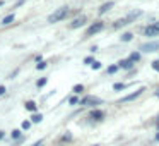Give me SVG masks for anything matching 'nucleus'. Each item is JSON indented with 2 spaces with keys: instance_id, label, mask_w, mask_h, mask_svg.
Segmentation results:
<instances>
[{
  "instance_id": "b1692460",
  "label": "nucleus",
  "mask_w": 159,
  "mask_h": 146,
  "mask_svg": "<svg viewBox=\"0 0 159 146\" xmlns=\"http://www.w3.org/2000/svg\"><path fill=\"white\" fill-rule=\"evenodd\" d=\"M19 136H21V131H19V129H14V131H12V138L17 139Z\"/></svg>"
},
{
  "instance_id": "393cba45",
  "label": "nucleus",
  "mask_w": 159,
  "mask_h": 146,
  "mask_svg": "<svg viewBox=\"0 0 159 146\" xmlns=\"http://www.w3.org/2000/svg\"><path fill=\"white\" fill-rule=\"evenodd\" d=\"M69 103H70V105H77V103H79V98H77V96H72V98L69 100Z\"/></svg>"
},
{
  "instance_id": "cd10ccee",
  "label": "nucleus",
  "mask_w": 159,
  "mask_h": 146,
  "mask_svg": "<svg viewBox=\"0 0 159 146\" xmlns=\"http://www.w3.org/2000/svg\"><path fill=\"white\" fill-rule=\"evenodd\" d=\"M152 69L159 72V60H154V62H152Z\"/></svg>"
},
{
  "instance_id": "7c9ffc66",
  "label": "nucleus",
  "mask_w": 159,
  "mask_h": 146,
  "mask_svg": "<svg viewBox=\"0 0 159 146\" xmlns=\"http://www.w3.org/2000/svg\"><path fill=\"white\" fill-rule=\"evenodd\" d=\"M156 125H157V131H159V119L156 120Z\"/></svg>"
},
{
  "instance_id": "f3484780",
  "label": "nucleus",
  "mask_w": 159,
  "mask_h": 146,
  "mask_svg": "<svg viewBox=\"0 0 159 146\" xmlns=\"http://www.w3.org/2000/svg\"><path fill=\"white\" fill-rule=\"evenodd\" d=\"M128 59H130L132 62H139V60H140V53H139V52H135V53H132V55L128 57Z\"/></svg>"
},
{
  "instance_id": "20e7f679",
  "label": "nucleus",
  "mask_w": 159,
  "mask_h": 146,
  "mask_svg": "<svg viewBox=\"0 0 159 146\" xmlns=\"http://www.w3.org/2000/svg\"><path fill=\"white\" fill-rule=\"evenodd\" d=\"M144 35L145 36H157L159 35V22H152V24H149L147 28L144 29Z\"/></svg>"
},
{
  "instance_id": "0eeeda50",
  "label": "nucleus",
  "mask_w": 159,
  "mask_h": 146,
  "mask_svg": "<svg viewBox=\"0 0 159 146\" xmlns=\"http://www.w3.org/2000/svg\"><path fill=\"white\" fill-rule=\"evenodd\" d=\"M140 50H144V52H157V50H159V41H149V43H144Z\"/></svg>"
},
{
  "instance_id": "c756f323",
  "label": "nucleus",
  "mask_w": 159,
  "mask_h": 146,
  "mask_svg": "<svg viewBox=\"0 0 159 146\" xmlns=\"http://www.w3.org/2000/svg\"><path fill=\"white\" fill-rule=\"evenodd\" d=\"M4 136H5V132H4V131H0V139L4 138Z\"/></svg>"
},
{
  "instance_id": "c85d7f7f",
  "label": "nucleus",
  "mask_w": 159,
  "mask_h": 146,
  "mask_svg": "<svg viewBox=\"0 0 159 146\" xmlns=\"http://www.w3.org/2000/svg\"><path fill=\"white\" fill-rule=\"evenodd\" d=\"M5 91H7V90H5V86H0V95H4Z\"/></svg>"
},
{
  "instance_id": "bb28decb",
  "label": "nucleus",
  "mask_w": 159,
  "mask_h": 146,
  "mask_svg": "<svg viewBox=\"0 0 159 146\" xmlns=\"http://www.w3.org/2000/svg\"><path fill=\"white\" fill-rule=\"evenodd\" d=\"M113 88H115V90L118 91V90H123V88H125V84H123V83H116V84H115Z\"/></svg>"
},
{
  "instance_id": "5701e85b",
  "label": "nucleus",
  "mask_w": 159,
  "mask_h": 146,
  "mask_svg": "<svg viewBox=\"0 0 159 146\" xmlns=\"http://www.w3.org/2000/svg\"><path fill=\"white\" fill-rule=\"evenodd\" d=\"M93 62H94V59H93V57H86V59H84V64H86V66H89V64L93 66Z\"/></svg>"
},
{
  "instance_id": "f03ea898",
  "label": "nucleus",
  "mask_w": 159,
  "mask_h": 146,
  "mask_svg": "<svg viewBox=\"0 0 159 146\" xmlns=\"http://www.w3.org/2000/svg\"><path fill=\"white\" fill-rule=\"evenodd\" d=\"M145 91V88H139V90H135L134 93H130V95H127V96H123L120 100V103H128V101H134V100H137L139 96H140L142 93Z\"/></svg>"
},
{
  "instance_id": "f8f14e48",
  "label": "nucleus",
  "mask_w": 159,
  "mask_h": 146,
  "mask_svg": "<svg viewBox=\"0 0 159 146\" xmlns=\"http://www.w3.org/2000/svg\"><path fill=\"white\" fill-rule=\"evenodd\" d=\"M142 12L140 11H134V12H130V14L127 16V19H128V22H132V21H135V19L139 17V16H140Z\"/></svg>"
},
{
  "instance_id": "6e6552de",
  "label": "nucleus",
  "mask_w": 159,
  "mask_h": 146,
  "mask_svg": "<svg viewBox=\"0 0 159 146\" xmlns=\"http://www.w3.org/2000/svg\"><path fill=\"white\" fill-rule=\"evenodd\" d=\"M89 119H93V120H103L104 112L103 110H91L89 112Z\"/></svg>"
},
{
  "instance_id": "39448f33",
  "label": "nucleus",
  "mask_w": 159,
  "mask_h": 146,
  "mask_svg": "<svg viewBox=\"0 0 159 146\" xmlns=\"http://www.w3.org/2000/svg\"><path fill=\"white\" fill-rule=\"evenodd\" d=\"M103 28H104V24H103V22H93V24H91L89 28H87V36L96 35V33H99Z\"/></svg>"
},
{
  "instance_id": "ddd939ff",
  "label": "nucleus",
  "mask_w": 159,
  "mask_h": 146,
  "mask_svg": "<svg viewBox=\"0 0 159 146\" xmlns=\"http://www.w3.org/2000/svg\"><path fill=\"white\" fill-rule=\"evenodd\" d=\"M14 19H16V14H9V16H5V17L2 19V24H4V26H5V24H11Z\"/></svg>"
},
{
  "instance_id": "a211bd4d",
  "label": "nucleus",
  "mask_w": 159,
  "mask_h": 146,
  "mask_svg": "<svg viewBox=\"0 0 159 146\" xmlns=\"http://www.w3.org/2000/svg\"><path fill=\"white\" fill-rule=\"evenodd\" d=\"M46 66H48V64H46L45 60H39L38 66H36V69H38V71H43V69H46Z\"/></svg>"
},
{
  "instance_id": "473e14b6",
  "label": "nucleus",
  "mask_w": 159,
  "mask_h": 146,
  "mask_svg": "<svg viewBox=\"0 0 159 146\" xmlns=\"http://www.w3.org/2000/svg\"><path fill=\"white\" fill-rule=\"evenodd\" d=\"M156 96H159V88H157V91H156Z\"/></svg>"
},
{
  "instance_id": "2eb2a0df",
  "label": "nucleus",
  "mask_w": 159,
  "mask_h": 146,
  "mask_svg": "<svg viewBox=\"0 0 159 146\" xmlns=\"http://www.w3.org/2000/svg\"><path fill=\"white\" fill-rule=\"evenodd\" d=\"M132 38H134V35H132V33H123V35L120 36V40H121V41H130Z\"/></svg>"
},
{
  "instance_id": "a878e982",
  "label": "nucleus",
  "mask_w": 159,
  "mask_h": 146,
  "mask_svg": "<svg viewBox=\"0 0 159 146\" xmlns=\"http://www.w3.org/2000/svg\"><path fill=\"white\" fill-rule=\"evenodd\" d=\"M29 127H31V122H29V120L22 122V129H24V131H26V129H29Z\"/></svg>"
},
{
  "instance_id": "9d476101",
  "label": "nucleus",
  "mask_w": 159,
  "mask_h": 146,
  "mask_svg": "<svg viewBox=\"0 0 159 146\" xmlns=\"http://www.w3.org/2000/svg\"><path fill=\"white\" fill-rule=\"evenodd\" d=\"M113 5H115V2H106V4H103V5L99 7V14H104V12H108L111 7H113Z\"/></svg>"
},
{
  "instance_id": "423d86ee",
  "label": "nucleus",
  "mask_w": 159,
  "mask_h": 146,
  "mask_svg": "<svg viewBox=\"0 0 159 146\" xmlns=\"http://www.w3.org/2000/svg\"><path fill=\"white\" fill-rule=\"evenodd\" d=\"M86 22H87V17H86V16H79V17H75V19L72 21V24H70V28H72V29L82 28V26L86 24Z\"/></svg>"
},
{
  "instance_id": "1a4fd4ad",
  "label": "nucleus",
  "mask_w": 159,
  "mask_h": 146,
  "mask_svg": "<svg viewBox=\"0 0 159 146\" xmlns=\"http://www.w3.org/2000/svg\"><path fill=\"white\" fill-rule=\"evenodd\" d=\"M127 24H130L127 17H123V19H118V21L113 24V29H120V28H123V26H127Z\"/></svg>"
},
{
  "instance_id": "9b49d317",
  "label": "nucleus",
  "mask_w": 159,
  "mask_h": 146,
  "mask_svg": "<svg viewBox=\"0 0 159 146\" xmlns=\"http://www.w3.org/2000/svg\"><path fill=\"white\" fill-rule=\"evenodd\" d=\"M120 67L121 69H132V67H134V62H132L130 59H125V60L120 62Z\"/></svg>"
},
{
  "instance_id": "dca6fc26",
  "label": "nucleus",
  "mask_w": 159,
  "mask_h": 146,
  "mask_svg": "<svg viewBox=\"0 0 159 146\" xmlns=\"http://www.w3.org/2000/svg\"><path fill=\"white\" fill-rule=\"evenodd\" d=\"M26 110L36 112V103H34V101H28V103H26Z\"/></svg>"
},
{
  "instance_id": "4be33fe9",
  "label": "nucleus",
  "mask_w": 159,
  "mask_h": 146,
  "mask_svg": "<svg viewBox=\"0 0 159 146\" xmlns=\"http://www.w3.org/2000/svg\"><path fill=\"white\" fill-rule=\"evenodd\" d=\"M45 84H46V77H41V79H38L36 86H38V88H41V86H45Z\"/></svg>"
},
{
  "instance_id": "f257e3e1",
  "label": "nucleus",
  "mask_w": 159,
  "mask_h": 146,
  "mask_svg": "<svg viewBox=\"0 0 159 146\" xmlns=\"http://www.w3.org/2000/svg\"><path fill=\"white\" fill-rule=\"evenodd\" d=\"M69 14V7H62V9H57L55 12H53L52 16L48 17V22L50 24H53V22H58V21H62L65 16Z\"/></svg>"
},
{
  "instance_id": "72a5a7b5",
  "label": "nucleus",
  "mask_w": 159,
  "mask_h": 146,
  "mask_svg": "<svg viewBox=\"0 0 159 146\" xmlns=\"http://www.w3.org/2000/svg\"><path fill=\"white\" fill-rule=\"evenodd\" d=\"M93 146H98V144H93Z\"/></svg>"
},
{
  "instance_id": "aec40b11",
  "label": "nucleus",
  "mask_w": 159,
  "mask_h": 146,
  "mask_svg": "<svg viewBox=\"0 0 159 146\" xmlns=\"http://www.w3.org/2000/svg\"><path fill=\"white\" fill-rule=\"evenodd\" d=\"M82 91H84L82 84H75V86H74V93H82Z\"/></svg>"
},
{
  "instance_id": "2f4dec72",
  "label": "nucleus",
  "mask_w": 159,
  "mask_h": 146,
  "mask_svg": "<svg viewBox=\"0 0 159 146\" xmlns=\"http://www.w3.org/2000/svg\"><path fill=\"white\" fill-rule=\"evenodd\" d=\"M156 141H159V132H157V134H156Z\"/></svg>"
},
{
  "instance_id": "7ed1b4c3",
  "label": "nucleus",
  "mask_w": 159,
  "mask_h": 146,
  "mask_svg": "<svg viewBox=\"0 0 159 146\" xmlns=\"http://www.w3.org/2000/svg\"><path fill=\"white\" fill-rule=\"evenodd\" d=\"M80 105H86V107H96V105H103V100H99L98 96H86L82 101H80Z\"/></svg>"
},
{
  "instance_id": "412c9836",
  "label": "nucleus",
  "mask_w": 159,
  "mask_h": 146,
  "mask_svg": "<svg viewBox=\"0 0 159 146\" xmlns=\"http://www.w3.org/2000/svg\"><path fill=\"white\" fill-rule=\"evenodd\" d=\"M101 66H103V64H101L99 60H94V62H93V66H91V67H93L94 71H98V69H101Z\"/></svg>"
},
{
  "instance_id": "4468645a",
  "label": "nucleus",
  "mask_w": 159,
  "mask_h": 146,
  "mask_svg": "<svg viewBox=\"0 0 159 146\" xmlns=\"http://www.w3.org/2000/svg\"><path fill=\"white\" fill-rule=\"evenodd\" d=\"M41 120H43V115H41V114H34V115L31 117V122H34V124H39Z\"/></svg>"
},
{
  "instance_id": "6ab92c4d",
  "label": "nucleus",
  "mask_w": 159,
  "mask_h": 146,
  "mask_svg": "<svg viewBox=\"0 0 159 146\" xmlns=\"http://www.w3.org/2000/svg\"><path fill=\"white\" fill-rule=\"evenodd\" d=\"M118 69H120V66H110V67H108V74H115V72H116V71Z\"/></svg>"
}]
</instances>
